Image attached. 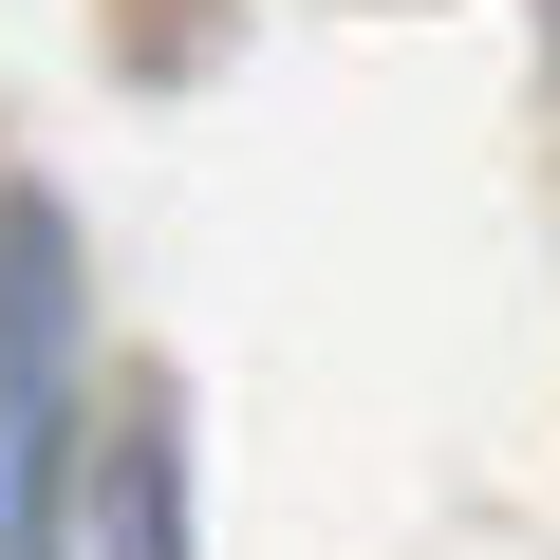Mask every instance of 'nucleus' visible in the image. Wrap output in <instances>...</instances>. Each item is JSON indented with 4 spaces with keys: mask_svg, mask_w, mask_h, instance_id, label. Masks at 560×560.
Returning a JSON list of instances; mask_svg holds the SVG:
<instances>
[{
    "mask_svg": "<svg viewBox=\"0 0 560 560\" xmlns=\"http://www.w3.org/2000/svg\"><path fill=\"white\" fill-rule=\"evenodd\" d=\"M57 467H75V224L20 187L0 206V560H57Z\"/></svg>",
    "mask_w": 560,
    "mask_h": 560,
    "instance_id": "1",
    "label": "nucleus"
},
{
    "mask_svg": "<svg viewBox=\"0 0 560 560\" xmlns=\"http://www.w3.org/2000/svg\"><path fill=\"white\" fill-rule=\"evenodd\" d=\"M187 448H168V411H131V448H113V560H187Z\"/></svg>",
    "mask_w": 560,
    "mask_h": 560,
    "instance_id": "2",
    "label": "nucleus"
}]
</instances>
